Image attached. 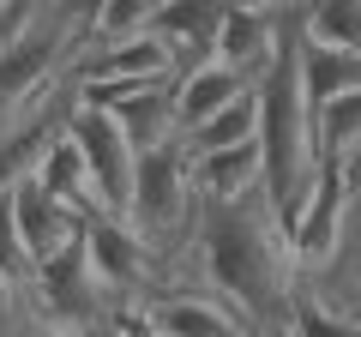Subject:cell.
<instances>
[{
    "instance_id": "cell-1",
    "label": "cell",
    "mask_w": 361,
    "mask_h": 337,
    "mask_svg": "<svg viewBox=\"0 0 361 337\" xmlns=\"http://www.w3.org/2000/svg\"><path fill=\"white\" fill-rule=\"evenodd\" d=\"M187 253L199 259L193 289H205L223 307H235L253 337H289L295 301H301V271H295L289 235H283V223L271 217L265 193L235 199V205L199 199L193 247ZM187 253H180V265H187Z\"/></svg>"
},
{
    "instance_id": "cell-2",
    "label": "cell",
    "mask_w": 361,
    "mask_h": 337,
    "mask_svg": "<svg viewBox=\"0 0 361 337\" xmlns=\"http://www.w3.org/2000/svg\"><path fill=\"white\" fill-rule=\"evenodd\" d=\"M25 307L37 313L49 331L90 337L97 325H109V313H115L121 301L103 289V277H97V265H90V253H85V235H78L61 259H49V265H37V271H30Z\"/></svg>"
},
{
    "instance_id": "cell-3",
    "label": "cell",
    "mask_w": 361,
    "mask_h": 337,
    "mask_svg": "<svg viewBox=\"0 0 361 337\" xmlns=\"http://www.w3.org/2000/svg\"><path fill=\"white\" fill-rule=\"evenodd\" d=\"M85 253H90V265H97V277H103V289L115 301H151L157 295V259L127 217H109V211L85 217Z\"/></svg>"
},
{
    "instance_id": "cell-4",
    "label": "cell",
    "mask_w": 361,
    "mask_h": 337,
    "mask_svg": "<svg viewBox=\"0 0 361 337\" xmlns=\"http://www.w3.org/2000/svg\"><path fill=\"white\" fill-rule=\"evenodd\" d=\"M66 139L85 151V168H90V181H97L103 211H109V217H127L133 175H139V151L121 139V127L103 115V109H73V121H66Z\"/></svg>"
},
{
    "instance_id": "cell-5",
    "label": "cell",
    "mask_w": 361,
    "mask_h": 337,
    "mask_svg": "<svg viewBox=\"0 0 361 337\" xmlns=\"http://www.w3.org/2000/svg\"><path fill=\"white\" fill-rule=\"evenodd\" d=\"M343 217H349V168L343 163H319L313 199L301 211V223L289 229V253H295L301 277H319L325 265L343 253Z\"/></svg>"
},
{
    "instance_id": "cell-6",
    "label": "cell",
    "mask_w": 361,
    "mask_h": 337,
    "mask_svg": "<svg viewBox=\"0 0 361 337\" xmlns=\"http://www.w3.org/2000/svg\"><path fill=\"white\" fill-rule=\"evenodd\" d=\"M175 78V49L157 30L127 42H90L73 61V85H169Z\"/></svg>"
},
{
    "instance_id": "cell-7",
    "label": "cell",
    "mask_w": 361,
    "mask_h": 337,
    "mask_svg": "<svg viewBox=\"0 0 361 337\" xmlns=\"http://www.w3.org/2000/svg\"><path fill=\"white\" fill-rule=\"evenodd\" d=\"M277 42H283L277 6H229V18L217 25L211 61H223L229 73H241L247 85H259V78L271 73V61H277Z\"/></svg>"
},
{
    "instance_id": "cell-8",
    "label": "cell",
    "mask_w": 361,
    "mask_h": 337,
    "mask_svg": "<svg viewBox=\"0 0 361 337\" xmlns=\"http://www.w3.org/2000/svg\"><path fill=\"white\" fill-rule=\"evenodd\" d=\"M145 313H151L157 337H253L241 325V313L223 307L205 289H157L145 301Z\"/></svg>"
},
{
    "instance_id": "cell-9",
    "label": "cell",
    "mask_w": 361,
    "mask_h": 337,
    "mask_svg": "<svg viewBox=\"0 0 361 337\" xmlns=\"http://www.w3.org/2000/svg\"><path fill=\"white\" fill-rule=\"evenodd\" d=\"M13 199H18V229H25V253H30V265L61 259L66 247L85 235V217H78V211H66L61 199H49V193L37 187V175H25V181L13 187Z\"/></svg>"
},
{
    "instance_id": "cell-10",
    "label": "cell",
    "mask_w": 361,
    "mask_h": 337,
    "mask_svg": "<svg viewBox=\"0 0 361 337\" xmlns=\"http://www.w3.org/2000/svg\"><path fill=\"white\" fill-rule=\"evenodd\" d=\"M109 121L121 127V139L133 145V151H163V145L180 139V115H175V78L169 85H145V91L121 97L115 109H103Z\"/></svg>"
},
{
    "instance_id": "cell-11",
    "label": "cell",
    "mask_w": 361,
    "mask_h": 337,
    "mask_svg": "<svg viewBox=\"0 0 361 337\" xmlns=\"http://www.w3.org/2000/svg\"><path fill=\"white\" fill-rule=\"evenodd\" d=\"M289 18H295V13H289ZM295 66H301V97H307L313 115L331 109L337 97L361 91V54H349V49H319V42L301 37V25H295Z\"/></svg>"
},
{
    "instance_id": "cell-12",
    "label": "cell",
    "mask_w": 361,
    "mask_h": 337,
    "mask_svg": "<svg viewBox=\"0 0 361 337\" xmlns=\"http://www.w3.org/2000/svg\"><path fill=\"white\" fill-rule=\"evenodd\" d=\"M193 193L211 199V205H235V199L265 193V157H259V145L199 157V163H193Z\"/></svg>"
},
{
    "instance_id": "cell-13",
    "label": "cell",
    "mask_w": 361,
    "mask_h": 337,
    "mask_svg": "<svg viewBox=\"0 0 361 337\" xmlns=\"http://www.w3.org/2000/svg\"><path fill=\"white\" fill-rule=\"evenodd\" d=\"M37 187H42L49 199H61L66 211H78V217H97V211H103L97 181H90V168H85V151H78L66 133L49 145V151H42V163H37Z\"/></svg>"
},
{
    "instance_id": "cell-14",
    "label": "cell",
    "mask_w": 361,
    "mask_h": 337,
    "mask_svg": "<svg viewBox=\"0 0 361 337\" xmlns=\"http://www.w3.org/2000/svg\"><path fill=\"white\" fill-rule=\"evenodd\" d=\"M241 91H253V85H247L241 73H229L223 61L199 66V73H180V78H175V115H180V139H187L193 127H205V121L217 115V109H229Z\"/></svg>"
},
{
    "instance_id": "cell-15",
    "label": "cell",
    "mask_w": 361,
    "mask_h": 337,
    "mask_svg": "<svg viewBox=\"0 0 361 337\" xmlns=\"http://www.w3.org/2000/svg\"><path fill=\"white\" fill-rule=\"evenodd\" d=\"M180 145H187V157H193V163H199V157H217V151L259 145V85H253V91H241L229 109H217L205 127H193Z\"/></svg>"
},
{
    "instance_id": "cell-16",
    "label": "cell",
    "mask_w": 361,
    "mask_h": 337,
    "mask_svg": "<svg viewBox=\"0 0 361 337\" xmlns=\"http://www.w3.org/2000/svg\"><path fill=\"white\" fill-rule=\"evenodd\" d=\"M295 13L301 37L319 49H349L361 54V0H283Z\"/></svg>"
},
{
    "instance_id": "cell-17",
    "label": "cell",
    "mask_w": 361,
    "mask_h": 337,
    "mask_svg": "<svg viewBox=\"0 0 361 337\" xmlns=\"http://www.w3.org/2000/svg\"><path fill=\"white\" fill-rule=\"evenodd\" d=\"M313 145H319V163H349L361 151V91L337 97L331 109L313 115Z\"/></svg>"
},
{
    "instance_id": "cell-18",
    "label": "cell",
    "mask_w": 361,
    "mask_h": 337,
    "mask_svg": "<svg viewBox=\"0 0 361 337\" xmlns=\"http://www.w3.org/2000/svg\"><path fill=\"white\" fill-rule=\"evenodd\" d=\"M157 13H163V0H97V30H90V42H127V37H145Z\"/></svg>"
},
{
    "instance_id": "cell-19",
    "label": "cell",
    "mask_w": 361,
    "mask_h": 337,
    "mask_svg": "<svg viewBox=\"0 0 361 337\" xmlns=\"http://www.w3.org/2000/svg\"><path fill=\"white\" fill-rule=\"evenodd\" d=\"M30 253H25V229H18V199L13 193H0V277L6 283H18L25 289L30 283Z\"/></svg>"
},
{
    "instance_id": "cell-20",
    "label": "cell",
    "mask_w": 361,
    "mask_h": 337,
    "mask_svg": "<svg viewBox=\"0 0 361 337\" xmlns=\"http://www.w3.org/2000/svg\"><path fill=\"white\" fill-rule=\"evenodd\" d=\"M289 337H355V325H349L343 313L319 307L313 295H301V301H295V325H289Z\"/></svg>"
},
{
    "instance_id": "cell-21",
    "label": "cell",
    "mask_w": 361,
    "mask_h": 337,
    "mask_svg": "<svg viewBox=\"0 0 361 337\" xmlns=\"http://www.w3.org/2000/svg\"><path fill=\"white\" fill-rule=\"evenodd\" d=\"M30 331V313H25V289L0 277V337H25Z\"/></svg>"
},
{
    "instance_id": "cell-22",
    "label": "cell",
    "mask_w": 361,
    "mask_h": 337,
    "mask_svg": "<svg viewBox=\"0 0 361 337\" xmlns=\"http://www.w3.org/2000/svg\"><path fill=\"white\" fill-rule=\"evenodd\" d=\"M349 168V163H343ZM343 253H361V175H349V217H343Z\"/></svg>"
},
{
    "instance_id": "cell-23",
    "label": "cell",
    "mask_w": 361,
    "mask_h": 337,
    "mask_svg": "<svg viewBox=\"0 0 361 337\" xmlns=\"http://www.w3.org/2000/svg\"><path fill=\"white\" fill-rule=\"evenodd\" d=\"M25 313H30V307H25ZM25 337H66V331H49V325H42L37 313H30V331H25Z\"/></svg>"
},
{
    "instance_id": "cell-24",
    "label": "cell",
    "mask_w": 361,
    "mask_h": 337,
    "mask_svg": "<svg viewBox=\"0 0 361 337\" xmlns=\"http://www.w3.org/2000/svg\"><path fill=\"white\" fill-rule=\"evenodd\" d=\"M349 175H361V151H355V157H349Z\"/></svg>"
},
{
    "instance_id": "cell-25",
    "label": "cell",
    "mask_w": 361,
    "mask_h": 337,
    "mask_svg": "<svg viewBox=\"0 0 361 337\" xmlns=\"http://www.w3.org/2000/svg\"><path fill=\"white\" fill-rule=\"evenodd\" d=\"M271 6H283V0H271Z\"/></svg>"
},
{
    "instance_id": "cell-26",
    "label": "cell",
    "mask_w": 361,
    "mask_h": 337,
    "mask_svg": "<svg viewBox=\"0 0 361 337\" xmlns=\"http://www.w3.org/2000/svg\"><path fill=\"white\" fill-rule=\"evenodd\" d=\"M355 337H361V325H355Z\"/></svg>"
}]
</instances>
